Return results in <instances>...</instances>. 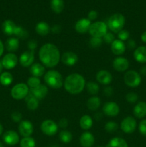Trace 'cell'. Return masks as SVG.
<instances>
[{
    "label": "cell",
    "mask_w": 146,
    "mask_h": 147,
    "mask_svg": "<svg viewBox=\"0 0 146 147\" xmlns=\"http://www.w3.org/2000/svg\"><path fill=\"white\" fill-rule=\"evenodd\" d=\"M63 86L67 93L72 95H77L84 90L86 86V81L81 74L72 73L66 77Z\"/></svg>",
    "instance_id": "7a4b0ae2"
},
{
    "label": "cell",
    "mask_w": 146,
    "mask_h": 147,
    "mask_svg": "<svg viewBox=\"0 0 146 147\" xmlns=\"http://www.w3.org/2000/svg\"><path fill=\"white\" fill-rule=\"evenodd\" d=\"M97 147H104V146H97Z\"/></svg>",
    "instance_id": "91938a15"
},
{
    "label": "cell",
    "mask_w": 146,
    "mask_h": 147,
    "mask_svg": "<svg viewBox=\"0 0 146 147\" xmlns=\"http://www.w3.org/2000/svg\"><path fill=\"white\" fill-rule=\"evenodd\" d=\"M68 123H69L67 119H65V118H62V119H61L59 121L57 125H58L59 128H61V129H66V128L68 126Z\"/></svg>",
    "instance_id": "7dc6e473"
},
{
    "label": "cell",
    "mask_w": 146,
    "mask_h": 147,
    "mask_svg": "<svg viewBox=\"0 0 146 147\" xmlns=\"http://www.w3.org/2000/svg\"><path fill=\"white\" fill-rule=\"evenodd\" d=\"M126 47H127L128 48H130V49L135 48V47H136V42H135L134 40H133V39H129V40H127V45H126Z\"/></svg>",
    "instance_id": "f907efd6"
},
{
    "label": "cell",
    "mask_w": 146,
    "mask_h": 147,
    "mask_svg": "<svg viewBox=\"0 0 146 147\" xmlns=\"http://www.w3.org/2000/svg\"><path fill=\"white\" fill-rule=\"evenodd\" d=\"M29 92V88L26 83H19L13 86L11 90V96L15 100H19L25 99Z\"/></svg>",
    "instance_id": "8992f818"
},
{
    "label": "cell",
    "mask_w": 146,
    "mask_h": 147,
    "mask_svg": "<svg viewBox=\"0 0 146 147\" xmlns=\"http://www.w3.org/2000/svg\"><path fill=\"white\" fill-rule=\"evenodd\" d=\"M133 114L137 119H143L146 116V102L140 101L137 103L133 109Z\"/></svg>",
    "instance_id": "603a6c76"
},
{
    "label": "cell",
    "mask_w": 146,
    "mask_h": 147,
    "mask_svg": "<svg viewBox=\"0 0 146 147\" xmlns=\"http://www.w3.org/2000/svg\"><path fill=\"white\" fill-rule=\"evenodd\" d=\"M29 72L31 76L40 78L45 74V67L42 63H33L29 68Z\"/></svg>",
    "instance_id": "cb8c5ba5"
},
{
    "label": "cell",
    "mask_w": 146,
    "mask_h": 147,
    "mask_svg": "<svg viewBox=\"0 0 146 147\" xmlns=\"http://www.w3.org/2000/svg\"><path fill=\"white\" fill-rule=\"evenodd\" d=\"M103 42L102 38H100V37H92L89 40V44L91 47L93 48H97V47H100L102 45Z\"/></svg>",
    "instance_id": "f35d334b"
},
{
    "label": "cell",
    "mask_w": 146,
    "mask_h": 147,
    "mask_svg": "<svg viewBox=\"0 0 146 147\" xmlns=\"http://www.w3.org/2000/svg\"><path fill=\"white\" fill-rule=\"evenodd\" d=\"M59 138H60V140L62 143L69 144L72 142L73 136L71 132L64 129V130H62L60 132V134H59Z\"/></svg>",
    "instance_id": "836d02e7"
},
{
    "label": "cell",
    "mask_w": 146,
    "mask_h": 147,
    "mask_svg": "<svg viewBox=\"0 0 146 147\" xmlns=\"http://www.w3.org/2000/svg\"><path fill=\"white\" fill-rule=\"evenodd\" d=\"M95 139L94 135L88 131H84L80 137V143L82 147H92L94 145Z\"/></svg>",
    "instance_id": "d6986e66"
},
{
    "label": "cell",
    "mask_w": 146,
    "mask_h": 147,
    "mask_svg": "<svg viewBox=\"0 0 146 147\" xmlns=\"http://www.w3.org/2000/svg\"><path fill=\"white\" fill-rule=\"evenodd\" d=\"M137 121L133 116H127L124 118L120 123V129L125 134H133L137 128Z\"/></svg>",
    "instance_id": "9c48e42d"
},
{
    "label": "cell",
    "mask_w": 146,
    "mask_h": 147,
    "mask_svg": "<svg viewBox=\"0 0 146 147\" xmlns=\"http://www.w3.org/2000/svg\"><path fill=\"white\" fill-rule=\"evenodd\" d=\"M25 101L27 103V107L30 111H35L39 107V100L34 97L29 92L27 97L25 98Z\"/></svg>",
    "instance_id": "83f0119b"
},
{
    "label": "cell",
    "mask_w": 146,
    "mask_h": 147,
    "mask_svg": "<svg viewBox=\"0 0 146 147\" xmlns=\"http://www.w3.org/2000/svg\"><path fill=\"white\" fill-rule=\"evenodd\" d=\"M40 84H41V80H40V78L31 76V77L29 78L28 80H27V85L28 86V87L29 88V89L37 88V86H40Z\"/></svg>",
    "instance_id": "74e56055"
},
{
    "label": "cell",
    "mask_w": 146,
    "mask_h": 147,
    "mask_svg": "<svg viewBox=\"0 0 146 147\" xmlns=\"http://www.w3.org/2000/svg\"><path fill=\"white\" fill-rule=\"evenodd\" d=\"M91 24V21L89 19L82 18L79 20L78 21H77V22L75 23L74 29H75L76 32L79 34H85V33L89 32Z\"/></svg>",
    "instance_id": "e0dca14e"
},
{
    "label": "cell",
    "mask_w": 146,
    "mask_h": 147,
    "mask_svg": "<svg viewBox=\"0 0 146 147\" xmlns=\"http://www.w3.org/2000/svg\"><path fill=\"white\" fill-rule=\"evenodd\" d=\"M140 73L143 76H146V65L143 66V67H141V70H140Z\"/></svg>",
    "instance_id": "11a10c76"
},
{
    "label": "cell",
    "mask_w": 146,
    "mask_h": 147,
    "mask_svg": "<svg viewBox=\"0 0 146 147\" xmlns=\"http://www.w3.org/2000/svg\"><path fill=\"white\" fill-rule=\"evenodd\" d=\"M20 147H35L36 142L32 137H23L19 142Z\"/></svg>",
    "instance_id": "8d00e7d4"
},
{
    "label": "cell",
    "mask_w": 146,
    "mask_h": 147,
    "mask_svg": "<svg viewBox=\"0 0 146 147\" xmlns=\"http://www.w3.org/2000/svg\"><path fill=\"white\" fill-rule=\"evenodd\" d=\"M120 106L115 102L110 101L104 103L102 108V111L106 116L110 117H115L117 116L120 113Z\"/></svg>",
    "instance_id": "7c38bea8"
},
{
    "label": "cell",
    "mask_w": 146,
    "mask_h": 147,
    "mask_svg": "<svg viewBox=\"0 0 146 147\" xmlns=\"http://www.w3.org/2000/svg\"><path fill=\"white\" fill-rule=\"evenodd\" d=\"M44 80L46 85L53 89H59L64 84L62 76L55 70H50L44 75Z\"/></svg>",
    "instance_id": "3957f363"
},
{
    "label": "cell",
    "mask_w": 146,
    "mask_h": 147,
    "mask_svg": "<svg viewBox=\"0 0 146 147\" xmlns=\"http://www.w3.org/2000/svg\"><path fill=\"white\" fill-rule=\"evenodd\" d=\"M96 80L100 84L107 86L113 81V76L107 70H102L96 74Z\"/></svg>",
    "instance_id": "ac0fdd59"
},
{
    "label": "cell",
    "mask_w": 146,
    "mask_h": 147,
    "mask_svg": "<svg viewBox=\"0 0 146 147\" xmlns=\"http://www.w3.org/2000/svg\"><path fill=\"white\" fill-rule=\"evenodd\" d=\"M93 120L89 115H83L80 119V126L82 129L87 131L92 127Z\"/></svg>",
    "instance_id": "f1b7e54d"
},
{
    "label": "cell",
    "mask_w": 146,
    "mask_h": 147,
    "mask_svg": "<svg viewBox=\"0 0 146 147\" xmlns=\"http://www.w3.org/2000/svg\"><path fill=\"white\" fill-rule=\"evenodd\" d=\"M130 63L125 57H117L113 61V67L116 71L125 72L129 68Z\"/></svg>",
    "instance_id": "2e32d148"
},
{
    "label": "cell",
    "mask_w": 146,
    "mask_h": 147,
    "mask_svg": "<svg viewBox=\"0 0 146 147\" xmlns=\"http://www.w3.org/2000/svg\"><path fill=\"white\" fill-rule=\"evenodd\" d=\"M112 53L115 55H121L125 53L126 50V45L124 42L120 40H115L110 45Z\"/></svg>",
    "instance_id": "ffe728a7"
},
{
    "label": "cell",
    "mask_w": 146,
    "mask_h": 147,
    "mask_svg": "<svg viewBox=\"0 0 146 147\" xmlns=\"http://www.w3.org/2000/svg\"><path fill=\"white\" fill-rule=\"evenodd\" d=\"M104 93L105 96H110L113 93V90L111 87L110 86H107L104 89Z\"/></svg>",
    "instance_id": "816d5d0a"
},
{
    "label": "cell",
    "mask_w": 146,
    "mask_h": 147,
    "mask_svg": "<svg viewBox=\"0 0 146 147\" xmlns=\"http://www.w3.org/2000/svg\"><path fill=\"white\" fill-rule=\"evenodd\" d=\"M138 130L143 136H146V119H143L140 122L138 125Z\"/></svg>",
    "instance_id": "f6af8a7d"
},
{
    "label": "cell",
    "mask_w": 146,
    "mask_h": 147,
    "mask_svg": "<svg viewBox=\"0 0 146 147\" xmlns=\"http://www.w3.org/2000/svg\"><path fill=\"white\" fill-rule=\"evenodd\" d=\"M140 38H141L142 42H143L144 43H146V31L144 32L141 34Z\"/></svg>",
    "instance_id": "db71d44e"
},
{
    "label": "cell",
    "mask_w": 146,
    "mask_h": 147,
    "mask_svg": "<svg viewBox=\"0 0 146 147\" xmlns=\"http://www.w3.org/2000/svg\"><path fill=\"white\" fill-rule=\"evenodd\" d=\"M35 31L39 35L47 36L51 32V27L45 22H40L36 24Z\"/></svg>",
    "instance_id": "484cf974"
},
{
    "label": "cell",
    "mask_w": 146,
    "mask_h": 147,
    "mask_svg": "<svg viewBox=\"0 0 146 147\" xmlns=\"http://www.w3.org/2000/svg\"><path fill=\"white\" fill-rule=\"evenodd\" d=\"M0 147H4V144H3L1 142H0Z\"/></svg>",
    "instance_id": "680465c9"
},
{
    "label": "cell",
    "mask_w": 146,
    "mask_h": 147,
    "mask_svg": "<svg viewBox=\"0 0 146 147\" xmlns=\"http://www.w3.org/2000/svg\"><path fill=\"white\" fill-rule=\"evenodd\" d=\"M106 147H128V144L123 138L114 137L109 141Z\"/></svg>",
    "instance_id": "4dcf8cb0"
},
{
    "label": "cell",
    "mask_w": 146,
    "mask_h": 147,
    "mask_svg": "<svg viewBox=\"0 0 146 147\" xmlns=\"http://www.w3.org/2000/svg\"><path fill=\"white\" fill-rule=\"evenodd\" d=\"M79 60L78 55L72 51H67L61 56V61L67 66H73L77 63Z\"/></svg>",
    "instance_id": "9a60e30c"
},
{
    "label": "cell",
    "mask_w": 146,
    "mask_h": 147,
    "mask_svg": "<svg viewBox=\"0 0 146 147\" xmlns=\"http://www.w3.org/2000/svg\"><path fill=\"white\" fill-rule=\"evenodd\" d=\"M3 66H2V64H1V62H0V75H1V72H2V70H3Z\"/></svg>",
    "instance_id": "6f0895ef"
},
{
    "label": "cell",
    "mask_w": 146,
    "mask_h": 147,
    "mask_svg": "<svg viewBox=\"0 0 146 147\" xmlns=\"http://www.w3.org/2000/svg\"><path fill=\"white\" fill-rule=\"evenodd\" d=\"M61 26H60L59 24H54L53 27H51V32L54 34H59L61 32Z\"/></svg>",
    "instance_id": "681fc988"
},
{
    "label": "cell",
    "mask_w": 146,
    "mask_h": 147,
    "mask_svg": "<svg viewBox=\"0 0 146 147\" xmlns=\"http://www.w3.org/2000/svg\"><path fill=\"white\" fill-rule=\"evenodd\" d=\"M34 53L31 50H27L22 53L19 58V63L22 67H30L34 63Z\"/></svg>",
    "instance_id": "5bb4252c"
},
{
    "label": "cell",
    "mask_w": 146,
    "mask_h": 147,
    "mask_svg": "<svg viewBox=\"0 0 146 147\" xmlns=\"http://www.w3.org/2000/svg\"><path fill=\"white\" fill-rule=\"evenodd\" d=\"M4 51V45L3 44V42H1V40H0V57L3 55Z\"/></svg>",
    "instance_id": "f5cc1de1"
},
{
    "label": "cell",
    "mask_w": 146,
    "mask_h": 147,
    "mask_svg": "<svg viewBox=\"0 0 146 147\" xmlns=\"http://www.w3.org/2000/svg\"><path fill=\"white\" fill-rule=\"evenodd\" d=\"M125 24V18L124 16L120 13H117L109 17L107 25L110 31L114 33H118L119 32L123 30Z\"/></svg>",
    "instance_id": "277c9868"
},
{
    "label": "cell",
    "mask_w": 146,
    "mask_h": 147,
    "mask_svg": "<svg viewBox=\"0 0 146 147\" xmlns=\"http://www.w3.org/2000/svg\"><path fill=\"white\" fill-rule=\"evenodd\" d=\"M13 76L9 72H4L0 75V83L4 86H9L13 82Z\"/></svg>",
    "instance_id": "d6a6232c"
},
{
    "label": "cell",
    "mask_w": 146,
    "mask_h": 147,
    "mask_svg": "<svg viewBox=\"0 0 146 147\" xmlns=\"http://www.w3.org/2000/svg\"><path fill=\"white\" fill-rule=\"evenodd\" d=\"M42 132L47 136H54L58 131L59 126L56 122L51 119H47L42 121L40 126Z\"/></svg>",
    "instance_id": "ba28073f"
},
{
    "label": "cell",
    "mask_w": 146,
    "mask_h": 147,
    "mask_svg": "<svg viewBox=\"0 0 146 147\" xmlns=\"http://www.w3.org/2000/svg\"><path fill=\"white\" fill-rule=\"evenodd\" d=\"M2 139L4 143L9 146H14L20 142L19 136L17 132L14 130L7 131L3 134Z\"/></svg>",
    "instance_id": "4fadbf2b"
},
{
    "label": "cell",
    "mask_w": 146,
    "mask_h": 147,
    "mask_svg": "<svg viewBox=\"0 0 146 147\" xmlns=\"http://www.w3.org/2000/svg\"><path fill=\"white\" fill-rule=\"evenodd\" d=\"M3 130H4V129H3V126H2V125H1V123H0V136L2 134Z\"/></svg>",
    "instance_id": "9f6ffc18"
},
{
    "label": "cell",
    "mask_w": 146,
    "mask_h": 147,
    "mask_svg": "<svg viewBox=\"0 0 146 147\" xmlns=\"http://www.w3.org/2000/svg\"><path fill=\"white\" fill-rule=\"evenodd\" d=\"M107 29L108 27L105 22L102 21H97L92 23L88 32L91 35V37L102 38L104 34L107 32Z\"/></svg>",
    "instance_id": "52a82bcc"
},
{
    "label": "cell",
    "mask_w": 146,
    "mask_h": 147,
    "mask_svg": "<svg viewBox=\"0 0 146 147\" xmlns=\"http://www.w3.org/2000/svg\"><path fill=\"white\" fill-rule=\"evenodd\" d=\"M50 7L52 10L56 14H60L63 11L64 3L63 0H51Z\"/></svg>",
    "instance_id": "1f68e13d"
},
{
    "label": "cell",
    "mask_w": 146,
    "mask_h": 147,
    "mask_svg": "<svg viewBox=\"0 0 146 147\" xmlns=\"http://www.w3.org/2000/svg\"><path fill=\"white\" fill-rule=\"evenodd\" d=\"M18 130L20 135H21L23 137H28L31 136L34 132V126L29 121H21L19 124Z\"/></svg>",
    "instance_id": "8fae6325"
},
{
    "label": "cell",
    "mask_w": 146,
    "mask_h": 147,
    "mask_svg": "<svg viewBox=\"0 0 146 147\" xmlns=\"http://www.w3.org/2000/svg\"><path fill=\"white\" fill-rule=\"evenodd\" d=\"M125 84L130 88H137L142 81L141 75L135 70H128L123 77Z\"/></svg>",
    "instance_id": "5b68a950"
},
{
    "label": "cell",
    "mask_w": 146,
    "mask_h": 147,
    "mask_svg": "<svg viewBox=\"0 0 146 147\" xmlns=\"http://www.w3.org/2000/svg\"><path fill=\"white\" fill-rule=\"evenodd\" d=\"M17 27V25L12 20H7L2 23L1 29H2V31L4 34L8 36H11L14 35Z\"/></svg>",
    "instance_id": "d4e9b609"
},
{
    "label": "cell",
    "mask_w": 146,
    "mask_h": 147,
    "mask_svg": "<svg viewBox=\"0 0 146 147\" xmlns=\"http://www.w3.org/2000/svg\"><path fill=\"white\" fill-rule=\"evenodd\" d=\"M102 40L105 43L111 45L112 42L115 40V35L113 34V32H107L104 34V37H102Z\"/></svg>",
    "instance_id": "7bdbcfd3"
},
{
    "label": "cell",
    "mask_w": 146,
    "mask_h": 147,
    "mask_svg": "<svg viewBox=\"0 0 146 147\" xmlns=\"http://www.w3.org/2000/svg\"><path fill=\"white\" fill-rule=\"evenodd\" d=\"M27 47L29 50L34 52L35 49L37 47V42L35 40H30L27 42Z\"/></svg>",
    "instance_id": "bcb514c9"
},
{
    "label": "cell",
    "mask_w": 146,
    "mask_h": 147,
    "mask_svg": "<svg viewBox=\"0 0 146 147\" xmlns=\"http://www.w3.org/2000/svg\"><path fill=\"white\" fill-rule=\"evenodd\" d=\"M85 87L87 88L88 93L93 95V96L99 93V91H100V86H99L98 83H95V82H88V83H86Z\"/></svg>",
    "instance_id": "e575fe53"
},
{
    "label": "cell",
    "mask_w": 146,
    "mask_h": 147,
    "mask_svg": "<svg viewBox=\"0 0 146 147\" xmlns=\"http://www.w3.org/2000/svg\"><path fill=\"white\" fill-rule=\"evenodd\" d=\"M117 37H118V40L123 42L127 41L130 38V32L126 30H122L117 33Z\"/></svg>",
    "instance_id": "b9f144b4"
},
{
    "label": "cell",
    "mask_w": 146,
    "mask_h": 147,
    "mask_svg": "<svg viewBox=\"0 0 146 147\" xmlns=\"http://www.w3.org/2000/svg\"><path fill=\"white\" fill-rule=\"evenodd\" d=\"M11 119L14 123H20L22 121V114L19 111H14L11 113Z\"/></svg>",
    "instance_id": "ee69618b"
},
{
    "label": "cell",
    "mask_w": 146,
    "mask_h": 147,
    "mask_svg": "<svg viewBox=\"0 0 146 147\" xmlns=\"http://www.w3.org/2000/svg\"><path fill=\"white\" fill-rule=\"evenodd\" d=\"M19 47V40L17 37H10L6 41L5 47L9 53H14Z\"/></svg>",
    "instance_id": "4316f807"
},
{
    "label": "cell",
    "mask_w": 146,
    "mask_h": 147,
    "mask_svg": "<svg viewBox=\"0 0 146 147\" xmlns=\"http://www.w3.org/2000/svg\"><path fill=\"white\" fill-rule=\"evenodd\" d=\"M30 93L39 100L44 98L48 93V88L46 85L40 84L37 88L30 89Z\"/></svg>",
    "instance_id": "44dd1931"
},
{
    "label": "cell",
    "mask_w": 146,
    "mask_h": 147,
    "mask_svg": "<svg viewBox=\"0 0 146 147\" xmlns=\"http://www.w3.org/2000/svg\"><path fill=\"white\" fill-rule=\"evenodd\" d=\"M14 35L16 36L17 38L24 40L29 37V32L28 31H27V30L24 28V27L17 25V28H16L15 30V32H14Z\"/></svg>",
    "instance_id": "d590c367"
},
{
    "label": "cell",
    "mask_w": 146,
    "mask_h": 147,
    "mask_svg": "<svg viewBox=\"0 0 146 147\" xmlns=\"http://www.w3.org/2000/svg\"><path fill=\"white\" fill-rule=\"evenodd\" d=\"M134 59L139 63H146V47L139 46L135 50L133 53Z\"/></svg>",
    "instance_id": "7402d4cb"
},
{
    "label": "cell",
    "mask_w": 146,
    "mask_h": 147,
    "mask_svg": "<svg viewBox=\"0 0 146 147\" xmlns=\"http://www.w3.org/2000/svg\"><path fill=\"white\" fill-rule=\"evenodd\" d=\"M19 63V58L17 55L12 53H9L3 57L1 64L4 68L7 70H11L17 66Z\"/></svg>",
    "instance_id": "30bf717a"
},
{
    "label": "cell",
    "mask_w": 146,
    "mask_h": 147,
    "mask_svg": "<svg viewBox=\"0 0 146 147\" xmlns=\"http://www.w3.org/2000/svg\"><path fill=\"white\" fill-rule=\"evenodd\" d=\"M118 124L115 121H108L104 125V129L108 133H113L118 129Z\"/></svg>",
    "instance_id": "ab89813d"
},
{
    "label": "cell",
    "mask_w": 146,
    "mask_h": 147,
    "mask_svg": "<svg viewBox=\"0 0 146 147\" xmlns=\"http://www.w3.org/2000/svg\"><path fill=\"white\" fill-rule=\"evenodd\" d=\"M125 99L128 103H135L138 100V95L134 92H130L126 94Z\"/></svg>",
    "instance_id": "60d3db41"
},
{
    "label": "cell",
    "mask_w": 146,
    "mask_h": 147,
    "mask_svg": "<svg viewBox=\"0 0 146 147\" xmlns=\"http://www.w3.org/2000/svg\"><path fill=\"white\" fill-rule=\"evenodd\" d=\"M39 58L44 67L52 68L57 66L61 60V54L55 45L46 43L40 47Z\"/></svg>",
    "instance_id": "6da1fadb"
},
{
    "label": "cell",
    "mask_w": 146,
    "mask_h": 147,
    "mask_svg": "<svg viewBox=\"0 0 146 147\" xmlns=\"http://www.w3.org/2000/svg\"><path fill=\"white\" fill-rule=\"evenodd\" d=\"M98 17V13L95 10H91L89 11L88 14H87V19L92 21V20H94L97 18Z\"/></svg>",
    "instance_id": "c3c4849f"
},
{
    "label": "cell",
    "mask_w": 146,
    "mask_h": 147,
    "mask_svg": "<svg viewBox=\"0 0 146 147\" xmlns=\"http://www.w3.org/2000/svg\"><path fill=\"white\" fill-rule=\"evenodd\" d=\"M101 105V100L99 97L93 96L90 97L87 101V107L90 111H96L100 108Z\"/></svg>",
    "instance_id": "f546056e"
}]
</instances>
